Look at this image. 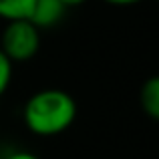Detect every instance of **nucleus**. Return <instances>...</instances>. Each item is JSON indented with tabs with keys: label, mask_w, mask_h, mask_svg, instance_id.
<instances>
[{
	"label": "nucleus",
	"mask_w": 159,
	"mask_h": 159,
	"mask_svg": "<svg viewBox=\"0 0 159 159\" xmlns=\"http://www.w3.org/2000/svg\"><path fill=\"white\" fill-rule=\"evenodd\" d=\"M6 159H40V157L34 155V153H30V151H14V153H10Z\"/></svg>",
	"instance_id": "7"
},
{
	"label": "nucleus",
	"mask_w": 159,
	"mask_h": 159,
	"mask_svg": "<svg viewBox=\"0 0 159 159\" xmlns=\"http://www.w3.org/2000/svg\"><path fill=\"white\" fill-rule=\"evenodd\" d=\"M65 12H66V6L61 0H34L28 20H30L39 30H43V28H52L62 20Z\"/></svg>",
	"instance_id": "3"
},
{
	"label": "nucleus",
	"mask_w": 159,
	"mask_h": 159,
	"mask_svg": "<svg viewBox=\"0 0 159 159\" xmlns=\"http://www.w3.org/2000/svg\"><path fill=\"white\" fill-rule=\"evenodd\" d=\"M77 101L62 89L36 91L24 103L22 119L30 133L39 137H54L65 133L77 119Z\"/></svg>",
	"instance_id": "1"
},
{
	"label": "nucleus",
	"mask_w": 159,
	"mask_h": 159,
	"mask_svg": "<svg viewBox=\"0 0 159 159\" xmlns=\"http://www.w3.org/2000/svg\"><path fill=\"white\" fill-rule=\"evenodd\" d=\"M34 0H0V18L2 20H22L30 16Z\"/></svg>",
	"instance_id": "5"
},
{
	"label": "nucleus",
	"mask_w": 159,
	"mask_h": 159,
	"mask_svg": "<svg viewBox=\"0 0 159 159\" xmlns=\"http://www.w3.org/2000/svg\"><path fill=\"white\" fill-rule=\"evenodd\" d=\"M62 4H65L66 8H73V6H81V4H85L87 0H61Z\"/></svg>",
	"instance_id": "9"
},
{
	"label": "nucleus",
	"mask_w": 159,
	"mask_h": 159,
	"mask_svg": "<svg viewBox=\"0 0 159 159\" xmlns=\"http://www.w3.org/2000/svg\"><path fill=\"white\" fill-rule=\"evenodd\" d=\"M40 48V30L28 18L8 20L0 36V51L12 62H26Z\"/></svg>",
	"instance_id": "2"
},
{
	"label": "nucleus",
	"mask_w": 159,
	"mask_h": 159,
	"mask_svg": "<svg viewBox=\"0 0 159 159\" xmlns=\"http://www.w3.org/2000/svg\"><path fill=\"white\" fill-rule=\"evenodd\" d=\"M107 4H113V6H133V4H139L143 0H103Z\"/></svg>",
	"instance_id": "8"
},
{
	"label": "nucleus",
	"mask_w": 159,
	"mask_h": 159,
	"mask_svg": "<svg viewBox=\"0 0 159 159\" xmlns=\"http://www.w3.org/2000/svg\"><path fill=\"white\" fill-rule=\"evenodd\" d=\"M12 65L14 62L6 57L2 51H0V97L6 93V89L10 87L12 81Z\"/></svg>",
	"instance_id": "6"
},
{
	"label": "nucleus",
	"mask_w": 159,
	"mask_h": 159,
	"mask_svg": "<svg viewBox=\"0 0 159 159\" xmlns=\"http://www.w3.org/2000/svg\"><path fill=\"white\" fill-rule=\"evenodd\" d=\"M139 103L147 117L153 121H159V75H153L141 85Z\"/></svg>",
	"instance_id": "4"
}]
</instances>
